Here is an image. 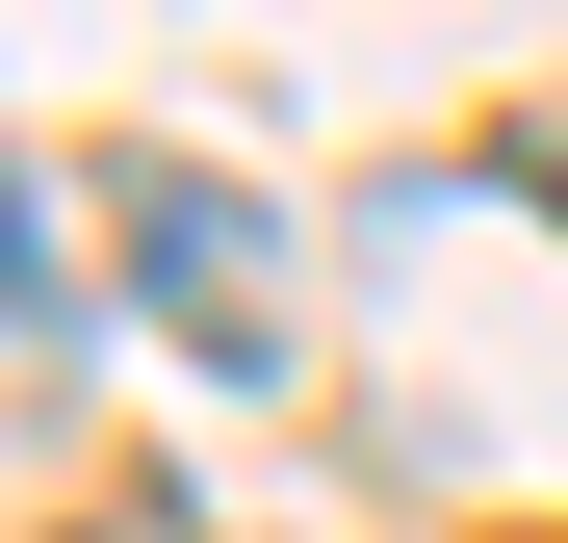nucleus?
<instances>
[{
	"mask_svg": "<svg viewBox=\"0 0 568 543\" xmlns=\"http://www.w3.org/2000/svg\"><path fill=\"white\" fill-rule=\"evenodd\" d=\"M52 311V233H27V181H0V336H27Z\"/></svg>",
	"mask_w": 568,
	"mask_h": 543,
	"instance_id": "2",
	"label": "nucleus"
},
{
	"mask_svg": "<svg viewBox=\"0 0 568 543\" xmlns=\"http://www.w3.org/2000/svg\"><path fill=\"white\" fill-rule=\"evenodd\" d=\"M104 233H130V285H155V336L181 362H284V233H258V181H207V155H130L104 181Z\"/></svg>",
	"mask_w": 568,
	"mask_h": 543,
	"instance_id": "1",
	"label": "nucleus"
},
{
	"mask_svg": "<svg viewBox=\"0 0 568 543\" xmlns=\"http://www.w3.org/2000/svg\"><path fill=\"white\" fill-rule=\"evenodd\" d=\"M78 543H130V517H78Z\"/></svg>",
	"mask_w": 568,
	"mask_h": 543,
	"instance_id": "3",
	"label": "nucleus"
}]
</instances>
